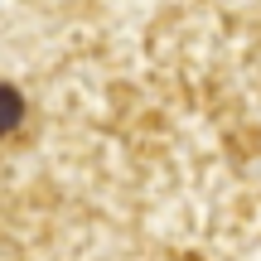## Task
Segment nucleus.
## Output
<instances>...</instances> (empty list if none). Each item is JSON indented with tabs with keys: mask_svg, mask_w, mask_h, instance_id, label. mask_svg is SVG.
Returning a JSON list of instances; mask_svg holds the SVG:
<instances>
[{
	"mask_svg": "<svg viewBox=\"0 0 261 261\" xmlns=\"http://www.w3.org/2000/svg\"><path fill=\"white\" fill-rule=\"evenodd\" d=\"M19 121H24V97H19L10 83H0V136H10Z\"/></svg>",
	"mask_w": 261,
	"mask_h": 261,
	"instance_id": "nucleus-1",
	"label": "nucleus"
}]
</instances>
